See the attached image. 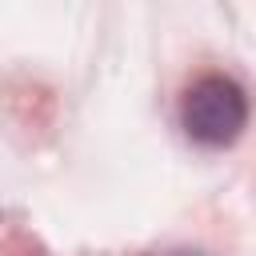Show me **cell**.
Masks as SVG:
<instances>
[{
  "mask_svg": "<svg viewBox=\"0 0 256 256\" xmlns=\"http://www.w3.org/2000/svg\"><path fill=\"white\" fill-rule=\"evenodd\" d=\"M248 120L244 92L228 76H200L184 96V128L200 144H232Z\"/></svg>",
  "mask_w": 256,
  "mask_h": 256,
  "instance_id": "cell-1",
  "label": "cell"
}]
</instances>
